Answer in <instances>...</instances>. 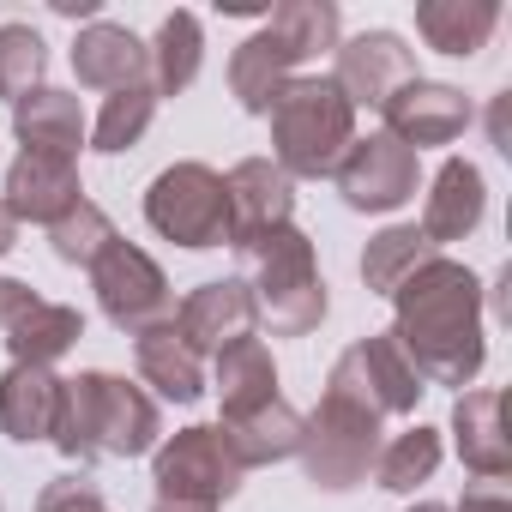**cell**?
Returning a JSON list of instances; mask_svg holds the SVG:
<instances>
[{
  "mask_svg": "<svg viewBox=\"0 0 512 512\" xmlns=\"http://www.w3.org/2000/svg\"><path fill=\"white\" fill-rule=\"evenodd\" d=\"M392 338L422 374V386H470L488 362L482 338V284L464 260L434 253V260L392 290Z\"/></svg>",
  "mask_w": 512,
  "mask_h": 512,
  "instance_id": "6da1fadb",
  "label": "cell"
},
{
  "mask_svg": "<svg viewBox=\"0 0 512 512\" xmlns=\"http://www.w3.org/2000/svg\"><path fill=\"white\" fill-rule=\"evenodd\" d=\"M157 440H163V410L139 380L85 368L61 386V416H55L49 446L73 458L79 470L91 458H145L157 452Z\"/></svg>",
  "mask_w": 512,
  "mask_h": 512,
  "instance_id": "7a4b0ae2",
  "label": "cell"
},
{
  "mask_svg": "<svg viewBox=\"0 0 512 512\" xmlns=\"http://www.w3.org/2000/svg\"><path fill=\"white\" fill-rule=\"evenodd\" d=\"M241 266H247V296H253V314L272 338H308L320 332L332 296H326V278H320V253H314V235L284 223L260 241H241Z\"/></svg>",
  "mask_w": 512,
  "mask_h": 512,
  "instance_id": "3957f363",
  "label": "cell"
},
{
  "mask_svg": "<svg viewBox=\"0 0 512 512\" xmlns=\"http://www.w3.org/2000/svg\"><path fill=\"white\" fill-rule=\"evenodd\" d=\"M272 163L290 181H326L356 139V109L332 85V73H296L272 103Z\"/></svg>",
  "mask_w": 512,
  "mask_h": 512,
  "instance_id": "277c9868",
  "label": "cell"
},
{
  "mask_svg": "<svg viewBox=\"0 0 512 512\" xmlns=\"http://www.w3.org/2000/svg\"><path fill=\"white\" fill-rule=\"evenodd\" d=\"M380 446H386V416H380L368 398H356V392H344V386H326L320 404H314V416H302V446H296V458H302V470H308L314 488L350 494L356 482L374 476Z\"/></svg>",
  "mask_w": 512,
  "mask_h": 512,
  "instance_id": "5b68a950",
  "label": "cell"
},
{
  "mask_svg": "<svg viewBox=\"0 0 512 512\" xmlns=\"http://www.w3.org/2000/svg\"><path fill=\"white\" fill-rule=\"evenodd\" d=\"M241 464L229 458L217 422H193L157 440L151 452V494L157 506H193V512H217L223 500H235L241 488Z\"/></svg>",
  "mask_w": 512,
  "mask_h": 512,
  "instance_id": "8992f818",
  "label": "cell"
},
{
  "mask_svg": "<svg viewBox=\"0 0 512 512\" xmlns=\"http://www.w3.org/2000/svg\"><path fill=\"white\" fill-rule=\"evenodd\" d=\"M145 223L187 247V253H211L229 247V205H223V175L211 163H169L151 187H145Z\"/></svg>",
  "mask_w": 512,
  "mask_h": 512,
  "instance_id": "52a82bcc",
  "label": "cell"
},
{
  "mask_svg": "<svg viewBox=\"0 0 512 512\" xmlns=\"http://www.w3.org/2000/svg\"><path fill=\"white\" fill-rule=\"evenodd\" d=\"M85 278H91V290H97L103 320H109L115 332H127V338H139V332L175 320V290H169L163 266L151 260L145 247H133L127 235H115V241L97 253V266H91Z\"/></svg>",
  "mask_w": 512,
  "mask_h": 512,
  "instance_id": "ba28073f",
  "label": "cell"
},
{
  "mask_svg": "<svg viewBox=\"0 0 512 512\" xmlns=\"http://www.w3.org/2000/svg\"><path fill=\"white\" fill-rule=\"evenodd\" d=\"M332 181H338V193H344L350 211H362V217H386V211H398V205L416 199V187H422V163H416V151H404L392 133H356L350 151L338 157Z\"/></svg>",
  "mask_w": 512,
  "mask_h": 512,
  "instance_id": "9c48e42d",
  "label": "cell"
},
{
  "mask_svg": "<svg viewBox=\"0 0 512 512\" xmlns=\"http://www.w3.org/2000/svg\"><path fill=\"white\" fill-rule=\"evenodd\" d=\"M326 386H344V392L368 398L380 416H416V404H422V392H428L422 374L410 368V356L398 350L392 332H368V338H356V344L332 362Z\"/></svg>",
  "mask_w": 512,
  "mask_h": 512,
  "instance_id": "30bf717a",
  "label": "cell"
},
{
  "mask_svg": "<svg viewBox=\"0 0 512 512\" xmlns=\"http://www.w3.org/2000/svg\"><path fill=\"white\" fill-rule=\"evenodd\" d=\"M332 85L344 91L350 109H386L392 91H404L416 79V49L398 37V31H362V37H344L332 49Z\"/></svg>",
  "mask_w": 512,
  "mask_h": 512,
  "instance_id": "8fae6325",
  "label": "cell"
},
{
  "mask_svg": "<svg viewBox=\"0 0 512 512\" xmlns=\"http://www.w3.org/2000/svg\"><path fill=\"white\" fill-rule=\"evenodd\" d=\"M380 133H392L404 151H428V145H452V139H464V127L476 121V109H470V97L458 91V85H446V79H410L404 91H392L386 97V109H380Z\"/></svg>",
  "mask_w": 512,
  "mask_h": 512,
  "instance_id": "7c38bea8",
  "label": "cell"
},
{
  "mask_svg": "<svg viewBox=\"0 0 512 512\" xmlns=\"http://www.w3.org/2000/svg\"><path fill=\"white\" fill-rule=\"evenodd\" d=\"M223 205H229V247L260 241V235L296 223V181L272 157H241L223 175Z\"/></svg>",
  "mask_w": 512,
  "mask_h": 512,
  "instance_id": "4fadbf2b",
  "label": "cell"
},
{
  "mask_svg": "<svg viewBox=\"0 0 512 512\" xmlns=\"http://www.w3.org/2000/svg\"><path fill=\"white\" fill-rule=\"evenodd\" d=\"M79 199H85V181H79V163H73V157L19 151V157L7 163V193H0V205L13 211V223L55 229Z\"/></svg>",
  "mask_w": 512,
  "mask_h": 512,
  "instance_id": "5bb4252c",
  "label": "cell"
},
{
  "mask_svg": "<svg viewBox=\"0 0 512 512\" xmlns=\"http://www.w3.org/2000/svg\"><path fill=\"white\" fill-rule=\"evenodd\" d=\"M169 326L199 356H217V350H229V344H241V338L260 332V314H253V296H247L241 278H211V284H199V290H187L175 302V320Z\"/></svg>",
  "mask_w": 512,
  "mask_h": 512,
  "instance_id": "9a60e30c",
  "label": "cell"
},
{
  "mask_svg": "<svg viewBox=\"0 0 512 512\" xmlns=\"http://www.w3.org/2000/svg\"><path fill=\"white\" fill-rule=\"evenodd\" d=\"M446 434H452V452L470 476L500 482L512 470V434H506V392L500 386H464Z\"/></svg>",
  "mask_w": 512,
  "mask_h": 512,
  "instance_id": "2e32d148",
  "label": "cell"
},
{
  "mask_svg": "<svg viewBox=\"0 0 512 512\" xmlns=\"http://www.w3.org/2000/svg\"><path fill=\"white\" fill-rule=\"evenodd\" d=\"M133 368H139V386H145L157 404H199V398L211 392L205 356H199L169 320L133 338Z\"/></svg>",
  "mask_w": 512,
  "mask_h": 512,
  "instance_id": "e0dca14e",
  "label": "cell"
},
{
  "mask_svg": "<svg viewBox=\"0 0 512 512\" xmlns=\"http://www.w3.org/2000/svg\"><path fill=\"white\" fill-rule=\"evenodd\" d=\"M482 211H488V181H482V169H476L470 157H446V163L434 169L428 193H422V223H416V229H422L434 247H446V241L476 235Z\"/></svg>",
  "mask_w": 512,
  "mask_h": 512,
  "instance_id": "ac0fdd59",
  "label": "cell"
},
{
  "mask_svg": "<svg viewBox=\"0 0 512 512\" xmlns=\"http://www.w3.org/2000/svg\"><path fill=\"white\" fill-rule=\"evenodd\" d=\"M73 79L85 91H127V85H151V55L127 25L91 19L73 37Z\"/></svg>",
  "mask_w": 512,
  "mask_h": 512,
  "instance_id": "d6986e66",
  "label": "cell"
},
{
  "mask_svg": "<svg viewBox=\"0 0 512 512\" xmlns=\"http://www.w3.org/2000/svg\"><path fill=\"white\" fill-rule=\"evenodd\" d=\"M13 133H19L25 151H55V157H73L79 163V151L91 139V115H85V103L73 91L37 85L31 97L13 103Z\"/></svg>",
  "mask_w": 512,
  "mask_h": 512,
  "instance_id": "ffe728a7",
  "label": "cell"
},
{
  "mask_svg": "<svg viewBox=\"0 0 512 512\" xmlns=\"http://www.w3.org/2000/svg\"><path fill=\"white\" fill-rule=\"evenodd\" d=\"M217 434H223V446H229V458L241 470H266V464L296 458V446H302V410L290 398H272V404L247 410L235 422H217Z\"/></svg>",
  "mask_w": 512,
  "mask_h": 512,
  "instance_id": "44dd1931",
  "label": "cell"
},
{
  "mask_svg": "<svg viewBox=\"0 0 512 512\" xmlns=\"http://www.w3.org/2000/svg\"><path fill=\"white\" fill-rule=\"evenodd\" d=\"M61 386L67 380L55 368H25V362L0 374V428H7V440H19V446L49 440L55 416H61Z\"/></svg>",
  "mask_w": 512,
  "mask_h": 512,
  "instance_id": "7402d4cb",
  "label": "cell"
},
{
  "mask_svg": "<svg viewBox=\"0 0 512 512\" xmlns=\"http://www.w3.org/2000/svg\"><path fill=\"white\" fill-rule=\"evenodd\" d=\"M205 380H211V392H217V404H223V422L260 410V404H272V398H284V392H278V362H272V350H266L260 338H241V344L217 350Z\"/></svg>",
  "mask_w": 512,
  "mask_h": 512,
  "instance_id": "603a6c76",
  "label": "cell"
},
{
  "mask_svg": "<svg viewBox=\"0 0 512 512\" xmlns=\"http://www.w3.org/2000/svg\"><path fill=\"white\" fill-rule=\"evenodd\" d=\"M290 79H296V61H290V49H284L266 25L235 43V55H229V97H235L247 115H272V103L284 97Z\"/></svg>",
  "mask_w": 512,
  "mask_h": 512,
  "instance_id": "cb8c5ba5",
  "label": "cell"
},
{
  "mask_svg": "<svg viewBox=\"0 0 512 512\" xmlns=\"http://www.w3.org/2000/svg\"><path fill=\"white\" fill-rule=\"evenodd\" d=\"M494 25H500L494 0H416V37L434 55H452V61L482 55Z\"/></svg>",
  "mask_w": 512,
  "mask_h": 512,
  "instance_id": "d4e9b609",
  "label": "cell"
},
{
  "mask_svg": "<svg viewBox=\"0 0 512 512\" xmlns=\"http://www.w3.org/2000/svg\"><path fill=\"white\" fill-rule=\"evenodd\" d=\"M79 338H85V314L73 302H37L7 326V356L25 368H55L61 356L79 350Z\"/></svg>",
  "mask_w": 512,
  "mask_h": 512,
  "instance_id": "484cf974",
  "label": "cell"
},
{
  "mask_svg": "<svg viewBox=\"0 0 512 512\" xmlns=\"http://www.w3.org/2000/svg\"><path fill=\"white\" fill-rule=\"evenodd\" d=\"M434 253H440V247H434L416 223H386L380 235H368L356 272H362L368 296H386V302H392V290H398L404 278H416V272L434 260Z\"/></svg>",
  "mask_w": 512,
  "mask_h": 512,
  "instance_id": "4316f807",
  "label": "cell"
},
{
  "mask_svg": "<svg viewBox=\"0 0 512 512\" xmlns=\"http://www.w3.org/2000/svg\"><path fill=\"white\" fill-rule=\"evenodd\" d=\"M145 55H151V91H157V103L181 97L199 79V67H205V25H199V13H187V7L169 13L157 25V37L145 43Z\"/></svg>",
  "mask_w": 512,
  "mask_h": 512,
  "instance_id": "83f0119b",
  "label": "cell"
},
{
  "mask_svg": "<svg viewBox=\"0 0 512 512\" xmlns=\"http://www.w3.org/2000/svg\"><path fill=\"white\" fill-rule=\"evenodd\" d=\"M266 31L290 49L296 73H302L308 61H320V55H332V49L344 43V19H338L332 0H284V7H272V13H266Z\"/></svg>",
  "mask_w": 512,
  "mask_h": 512,
  "instance_id": "f1b7e54d",
  "label": "cell"
},
{
  "mask_svg": "<svg viewBox=\"0 0 512 512\" xmlns=\"http://www.w3.org/2000/svg\"><path fill=\"white\" fill-rule=\"evenodd\" d=\"M440 458H446V440H440V428H428V422H410L404 434H392V440L380 446V458H374V482H380L386 494H416L422 482H434Z\"/></svg>",
  "mask_w": 512,
  "mask_h": 512,
  "instance_id": "f546056e",
  "label": "cell"
},
{
  "mask_svg": "<svg viewBox=\"0 0 512 512\" xmlns=\"http://www.w3.org/2000/svg\"><path fill=\"white\" fill-rule=\"evenodd\" d=\"M151 121H157V91L151 85H127V91H109L103 97V109H97V121H91V151H103V157H121V151H133L145 133H151Z\"/></svg>",
  "mask_w": 512,
  "mask_h": 512,
  "instance_id": "4dcf8cb0",
  "label": "cell"
},
{
  "mask_svg": "<svg viewBox=\"0 0 512 512\" xmlns=\"http://www.w3.org/2000/svg\"><path fill=\"white\" fill-rule=\"evenodd\" d=\"M43 73H49V43H43V31H31V25H0V103H19V97H31L37 85H43Z\"/></svg>",
  "mask_w": 512,
  "mask_h": 512,
  "instance_id": "1f68e13d",
  "label": "cell"
},
{
  "mask_svg": "<svg viewBox=\"0 0 512 512\" xmlns=\"http://www.w3.org/2000/svg\"><path fill=\"white\" fill-rule=\"evenodd\" d=\"M115 235H121V229L109 223V211H103V205H91V199H79V205L49 229V247H55V260H61V266L91 272V266H97V253H103Z\"/></svg>",
  "mask_w": 512,
  "mask_h": 512,
  "instance_id": "d6a6232c",
  "label": "cell"
},
{
  "mask_svg": "<svg viewBox=\"0 0 512 512\" xmlns=\"http://www.w3.org/2000/svg\"><path fill=\"white\" fill-rule=\"evenodd\" d=\"M37 512H109V500H103V482L91 470H67V476L43 482Z\"/></svg>",
  "mask_w": 512,
  "mask_h": 512,
  "instance_id": "836d02e7",
  "label": "cell"
},
{
  "mask_svg": "<svg viewBox=\"0 0 512 512\" xmlns=\"http://www.w3.org/2000/svg\"><path fill=\"white\" fill-rule=\"evenodd\" d=\"M37 302H43V296H37V290H31L25 278H0V332H7V326H13L19 314H31Z\"/></svg>",
  "mask_w": 512,
  "mask_h": 512,
  "instance_id": "e575fe53",
  "label": "cell"
},
{
  "mask_svg": "<svg viewBox=\"0 0 512 512\" xmlns=\"http://www.w3.org/2000/svg\"><path fill=\"white\" fill-rule=\"evenodd\" d=\"M452 512H512V500H506L500 488H470V494H464Z\"/></svg>",
  "mask_w": 512,
  "mask_h": 512,
  "instance_id": "d590c367",
  "label": "cell"
},
{
  "mask_svg": "<svg viewBox=\"0 0 512 512\" xmlns=\"http://www.w3.org/2000/svg\"><path fill=\"white\" fill-rule=\"evenodd\" d=\"M19 247V223H13V211L0 205V260H7V253Z\"/></svg>",
  "mask_w": 512,
  "mask_h": 512,
  "instance_id": "8d00e7d4",
  "label": "cell"
},
{
  "mask_svg": "<svg viewBox=\"0 0 512 512\" xmlns=\"http://www.w3.org/2000/svg\"><path fill=\"white\" fill-rule=\"evenodd\" d=\"M506 290H512V272H500L494 290H488V308H494V314H506Z\"/></svg>",
  "mask_w": 512,
  "mask_h": 512,
  "instance_id": "74e56055",
  "label": "cell"
},
{
  "mask_svg": "<svg viewBox=\"0 0 512 512\" xmlns=\"http://www.w3.org/2000/svg\"><path fill=\"white\" fill-rule=\"evenodd\" d=\"M404 512H452V506H440V500H416V506H404Z\"/></svg>",
  "mask_w": 512,
  "mask_h": 512,
  "instance_id": "f35d334b",
  "label": "cell"
},
{
  "mask_svg": "<svg viewBox=\"0 0 512 512\" xmlns=\"http://www.w3.org/2000/svg\"><path fill=\"white\" fill-rule=\"evenodd\" d=\"M151 512H193V506H151Z\"/></svg>",
  "mask_w": 512,
  "mask_h": 512,
  "instance_id": "ab89813d",
  "label": "cell"
},
{
  "mask_svg": "<svg viewBox=\"0 0 512 512\" xmlns=\"http://www.w3.org/2000/svg\"><path fill=\"white\" fill-rule=\"evenodd\" d=\"M0 512H7V506H0Z\"/></svg>",
  "mask_w": 512,
  "mask_h": 512,
  "instance_id": "60d3db41",
  "label": "cell"
}]
</instances>
